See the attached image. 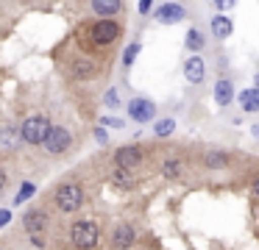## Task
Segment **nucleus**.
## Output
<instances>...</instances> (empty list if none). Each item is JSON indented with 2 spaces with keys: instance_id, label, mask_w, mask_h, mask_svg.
Wrapping results in <instances>:
<instances>
[{
  "instance_id": "f257e3e1",
  "label": "nucleus",
  "mask_w": 259,
  "mask_h": 250,
  "mask_svg": "<svg viewBox=\"0 0 259 250\" xmlns=\"http://www.w3.org/2000/svg\"><path fill=\"white\" fill-rule=\"evenodd\" d=\"M53 59H56L59 78H62L64 89H67L70 100H73V109L78 111L81 117H87L90 100L92 97L101 100V94H103L101 89L109 78V64L81 53L70 39H64V42L53 50Z\"/></svg>"
},
{
  "instance_id": "f03ea898",
  "label": "nucleus",
  "mask_w": 259,
  "mask_h": 250,
  "mask_svg": "<svg viewBox=\"0 0 259 250\" xmlns=\"http://www.w3.org/2000/svg\"><path fill=\"white\" fill-rule=\"evenodd\" d=\"M92 164H95V161H84V164L73 167V170L64 172L48 192L39 194V200L51 209V214L56 217L59 222L87 211L90 186H92Z\"/></svg>"
},
{
  "instance_id": "7ed1b4c3",
  "label": "nucleus",
  "mask_w": 259,
  "mask_h": 250,
  "mask_svg": "<svg viewBox=\"0 0 259 250\" xmlns=\"http://www.w3.org/2000/svg\"><path fill=\"white\" fill-rule=\"evenodd\" d=\"M123 33H125L123 20H95V17H84V20L73 28V33H70L67 39L81 50V53L109 64V56H112V50L117 47V42L123 39Z\"/></svg>"
},
{
  "instance_id": "20e7f679",
  "label": "nucleus",
  "mask_w": 259,
  "mask_h": 250,
  "mask_svg": "<svg viewBox=\"0 0 259 250\" xmlns=\"http://www.w3.org/2000/svg\"><path fill=\"white\" fill-rule=\"evenodd\" d=\"M78 117L81 114L75 109L64 111V114H53L51 131H48L45 142L39 144V150H34V153H39L45 161L70 159L84 142V128H81Z\"/></svg>"
},
{
  "instance_id": "39448f33",
  "label": "nucleus",
  "mask_w": 259,
  "mask_h": 250,
  "mask_svg": "<svg viewBox=\"0 0 259 250\" xmlns=\"http://www.w3.org/2000/svg\"><path fill=\"white\" fill-rule=\"evenodd\" d=\"M51 122H53V111H48V109L25 111V114L17 120L23 147L25 150H39V144L45 142L48 131H51Z\"/></svg>"
},
{
  "instance_id": "423d86ee",
  "label": "nucleus",
  "mask_w": 259,
  "mask_h": 250,
  "mask_svg": "<svg viewBox=\"0 0 259 250\" xmlns=\"http://www.w3.org/2000/svg\"><path fill=\"white\" fill-rule=\"evenodd\" d=\"M73 9L95 20H117L125 11V0H75Z\"/></svg>"
},
{
  "instance_id": "0eeeda50",
  "label": "nucleus",
  "mask_w": 259,
  "mask_h": 250,
  "mask_svg": "<svg viewBox=\"0 0 259 250\" xmlns=\"http://www.w3.org/2000/svg\"><path fill=\"white\" fill-rule=\"evenodd\" d=\"M109 164L112 167H125V170H140L142 164H145V150H142V144H120V147H114L112 153H109Z\"/></svg>"
},
{
  "instance_id": "6e6552de",
  "label": "nucleus",
  "mask_w": 259,
  "mask_h": 250,
  "mask_svg": "<svg viewBox=\"0 0 259 250\" xmlns=\"http://www.w3.org/2000/svg\"><path fill=\"white\" fill-rule=\"evenodd\" d=\"M137 242V225L134 222H114L109 228V250H131Z\"/></svg>"
},
{
  "instance_id": "1a4fd4ad",
  "label": "nucleus",
  "mask_w": 259,
  "mask_h": 250,
  "mask_svg": "<svg viewBox=\"0 0 259 250\" xmlns=\"http://www.w3.org/2000/svg\"><path fill=\"white\" fill-rule=\"evenodd\" d=\"M106 183H109V186H114L117 192H131V189H137L140 178H137V170L112 167V164L106 161Z\"/></svg>"
},
{
  "instance_id": "9d476101",
  "label": "nucleus",
  "mask_w": 259,
  "mask_h": 250,
  "mask_svg": "<svg viewBox=\"0 0 259 250\" xmlns=\"http://www.w3.org/2000/svg\"><path fill=\"white\" fill-rule=\"evenodd\" d=\"M17 156H9V153H0V203L9 197L14 186H17V167L14 164Z\"/></svg>"
},
{
  "instance_id": "9b49d317",
  "label": "nucleus",
  "mask_w": 259,
  "mask_h": 250,
  "mask_svg": "<svg viewBox=\"0 0 259 250\" xmlns=\"http://www.w3.org/2000/svg\"><path fill=\"white\" fill-rule=\"evenodd\" d=\"M23 150V142H20V125L17 120H9L0 125V153L17 156Z\"/></svg>"
},
{
  "instance_id": "f8f14e48",
  "label": "nucleus",
  "mask_w": 259,
  "mask_h": 250,
  "mask_svg": "<svg viewBox=\"0 0 259 250\" xmlns=\"http://www.w3.org/2000/svg\"><path fill=\"white\" fill-rule=\"evenodd\" d=\"M128 117L134 122H140V125H145V122L156 120V103L148 97H131L128 100Z\"/></svg>"
},
{
  "instance_id": "ddd939ff",
  "label": "nucleus",
  "mask_w": 259,
  "mask_h": 250,
  "mask_svg": "<svg viewBox=\"0 0 259 250\" xmlns=\"http://www.w3.org/2000/svg\"><path fill=\"white\" fill-rule=\"evenodd\" d=\"M187 17V9L181 3H176V0H167V3H162L159 9H153V20L162 22V25H176V22H181Z\"/></svg>"
},
{
  "instance_id": "4468645a",
  "label": "nucleus",
  "mask_w": 259,
  "mask_h": 250,
  "mask_svg": "<svg viewBox=\"0 0 259 250\" xmlns=\"http://www.w3.org/2000/svg\"><path fill=\"white\" fill-rule=\"evenodd\" d=\"M184 78H187V83H203V78H206V64H203L201 56H190V59L184 61Z\"/></svg>"
},
{
  "instance_id": "2eb2a0df",
  "label": "nucleus",
  "mask_w": 259,
  "mask_h": 250,
  "mask_svg": "<svg viewBox=\"0 0 259 250\" xmlns=\"http://www.w3.org/2000/svg\"><path fill=\"white\" fill-rule=\"evenodd\" d=\"M159 172H162L167 181H179V178L184 175V161H181V159H173V156H170V159H164L162 164H159Z\"/></svg>"
},
{
  "instance_id": "dca6fc26",
  "label": "nucleus",
  "mask_w": 259,
  "mask_h": 250,
  "mask_svg": "<svg viewBox=\"0 0 259 250\" xmlns=\"http://www.w3.org/2000/svg\"><path fill=\"white\" fill-rule=\"evenodd\" d=\"M214 100H218V106H229L234 100V86H231L229 78H220L214 83Z\"/></svg>"
},
{
  "instance_id": "f3484780",
  "label": "nucleus",
  "mask_w": 259,
  "mask_h": 250,
  "mask_svg": "<svg viewBox=\"0 0 259 250\" xmlns=\"http://www.w3.org/2000/svg\"><path fill=\"white\" fill-rule=\"evenodd\" d=\"M231 31H234V25H231L229 17H223V14H214V17H212V33H214L218 39H229Z\"/></svg>"
},
{
  "instance_id": "a211bd4d",
  "label": "nucleus",
  "mask_w": 259,
  "mask_h": 250,
  "mask_svg": "<svg viewBox=\"0 0 259 250\" xmlns=\"http://www.w3.org/2000/svg\"><path fill=\"white\" fill-rule=\"evenodd\" d=\"M34 194H36V183H34V181H23V183H20V189H17V194L12 197V209H14V206L28 203Z\"/></svg>"
},
{
  "instance_id": "6ab92c4d",
  "label": "nucleus",
  "mask_w": 259,
  "mask_h": 250,
  "mask_svg": "<svg viewBox=\"0 0 259 250\" xmlns=\"http://www.w3.org/2000/svg\"><path fill=\"white\" fill-rule=\"evenodd\" d=\"M203 44H206L203 33L198 31V28H190V31H187V36H184V47L190 50V53H201V50H203Z\"/></svg>"
},
{
  "instance_id": "aec40b11",
  "label": "nucleus",
  "mask_w": 259,
  "mask_h": 250,
  "mask_svg": "<svg viewBox=\"0 0 259 250\" xmlns=\"http://www.w3.org/2000/svg\"><path fill=\"white\" fill-rule=\"evenodd\" d=\"M240 106L245 111H259V89H242V94H240Z\"/></svg>"
},
{
  "instance_id": "412c9836",
  "label": "nucleus",
  "mask_w": 259,
  "mask_h": 250,
  "mask_svg": "<svg viewBox=\"0 0 259 250\" xmlns=\"http://www.w3.org/2000/svg\"><path fill=\"white\" fill-rule=\"evenodd\" d=\"M203 164H206L209 170H223V167L229 164V156L220 153V150H209V153L203 156Z\"/></svg>"
},
{
  "instance_id": "4be33fe9",
  "label": "nucleus",
  "mask_w": 259,
  "mask_h": 250,
  "mask_svg": "<svg viewBox=\"0 0 259 250\" xmlns=\"http://www.w3.org/2000/svg\"><path fill=\"white\" fill-rule=\"evenodd\" d=\"M173 131H176V120H173V117H162V120H156V122H153V133H156L159 139L170 136Z\"/></svg>"
},
{
  "instance_id": "5701e85b",
  "label": "nucleus",
  "mask_w": 259,
  "mask_h": 250,
  "mask_svg": "<svg viewBox=\"0 0 259 250\" xmlns=\"http://www.w3.org/2000/svg\"><path fill=\"white\" fill-rule=\"evenodd\" d=\"M20 11V6H17V0H0V28L9 22V17L12 14H17ZM12 25V22H9Z\"/></svg>"
},
{
  "instance_id": "b1692460",
  "label": "nucleus",
  "mask_w": 259,
  "mask_h": 250,
  "mask_svg": "<svg viewBox=\"0 0 259 250\" xmlns=\"http://www.w3.org/2000/svg\"><path fill=\"white\" fill-rule=\"evenodd\" d=\"M101 103L106 106V109L117 111L120 106H123V97H120V89H106V92H103V97H101Z\"/></svg>"
},
{
  "instance_id": "393cba45",
  "label": "nucleus",
  "mask_w": 259,
  "mask_h": 250,
  "mask_svg": "<svg viewBox=\"0 0 259 250\" xmlns=\"http://www.w3.org/2000/svg\"><path fill=\"white\" fill-rule=\"evenodd\" d=\"M140 50H142V44L140 42H131L128 47L123 50V59H120V64H123V70H128L131 64L137 61V56H140Z\"/></svg>"
},
{
  "instance_id": "a878e982",
  "label": "nucleus",
  "mask_w": 259,
  "mask_h": 250,
  "mask_svg": "<svg viewBox=\"0 0 259 250\" xmlns=\"http://www.w3.org/2000/svg\"><path fill=\"white\" fill-rule=\"evenodd\" d=\"M98 125H106V128H125V120L114 114H106V117H98Z\"/></svg>"
},
{
  "instance_id": "bb28decb",
  "label": "nucleus",
  "mask_w": 259,
  "mask_h": 250,
  "mask_svg": "<svg viewBox=\"0 0 259 250\" xmlns=\"http://www.w3.org/2000/svg\"><path fill=\"white\" fill-rule=\"evenodd\" d=\"M12 220H14V211H12V206H0V231L12 225Z\"/></svg>"
},
{
  "instance_id": "cd10ccee",
  "label": "nucleus",
  "mask_w": 259,
  "mask_h": 250,
  "mask_svg": "<svg viewBox=\"0 0 259 250\" xmlns=\"http://www.w3.org/2000/svg\"><path fill=\"white\" fill-rule=\"evenodd\" d=\"M53 0H17L20 9H48Z\"/></svg>"
},
{
  "instance_id": "c85d7f7f",
  "label": "nucleus",
  "mask_w": 259,
  "mask_h": 250,
  "mask_svg": "<svg viewBox=\"0 0 259 250\" xmlns=\"http://www.w3.org/2000/svg\"><path fill=\"white\" fill-rule=\"evenodd\" d=\"M95 139H98V144H103V147L109 144V136H106V131H103V125L95 128Z\"/></svg>"
},
{
  "instance_id": "c756f323",
  "label": "nucleus",
  "mask_w": 259,
  "mask_h": 250,
  "mask_svg": "<svg viewBox=\"0 0 259 250\" xmlns=\"http://www.w3.org/2000/svg\"><path fill=\"white\" fill-rule=\"evenodd\" d=\"M0 250H17V244L12 242V236H0Z\"/></svg>"
},
{
  "instance_id": "7c9ffc66",
  "label": "nucleus",
  "mask_w": 259,
  "mask_h": 250,
  "mask_svg": "<svg viewBox=\"0 0 259 250\" xmlns=\"http://www.w3.org/2000/svg\"><path fill=\"white\" fill-rule=\"evenodd\" d=\"M137 11H140V14H151V11H153V0H140V9H137Z\"/></svg>"
},
{
  "instance_id": "2f4dec72",
  "label": "nucleus",
  "mask_w": 259,
  "mask_h": 250,
  "mask_svg": "<svg viewBox=\"0 0 259 250\" xmlns=\"http://www.w3.org/2000/svg\"><path fill=\"white\" fill-rule=\"evenodd\" d=\"M234 3H237V0H214V6H218L220 11H229V9H234Z\"/></svg>"
},
{
  "instance_id": "473e14b6",
  "label": "nucleus",
  "mask_w": 259,
  "mask_h": 250,
  "mask_svg": "<svg viewBox=\"0 0 259 250\" xmlns=\"http://www.w3.org/2000/svg\"><path fill=\"white\" fill-rule=\"evenodd\" d=\"M253 192L259 194V178H256V181H253Z\"/></svg>"
},
{
  "instance_id": "72a5a7b5",
  "label": "nucleus",
  "mask_w": 259,
  "mask_h": 250,
  "mask_svg": "<svg viewBox=\"0 0 259 250\" xmlns=\"http://www.w3.org/2000/svg\"><path fill=\"white\" fill-rule=\"evenodd\" d=\"M256 89H259V72H256Z\"/></svg>"
}]
</instances>
